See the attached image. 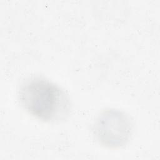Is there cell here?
Masks as SVG:
<instances>
[{"label":"cell","instance_id":"obj_1","mask_svg":"<svg viewBox=\"0 0 160 160\" xmlns=\"http://www.w3.org/2000/svg\"><path fill=\"white\" fill-rule=\"evenodd\" d=\"M18 98L27 112L44 121L62 120L70 111L69 99L64 90L43 77L32 76L24 80Z\"/></svg>","mask_w":160,"mask_h":160},{"label":"cell","instance_id":"obj_2","mask_svg":"<svg viewBox=\"0 0 160 160\" xmlns=\"http://www.w3.org/2000/svg\"><path fill=\"white\" fill-rule=\"evenodd\" d=\"M132 124L124 112L111 109L99 115L94 125V134L102 145L112 148H119L128 141Z\"/></svg>","mask_w":160,"mask_h":160}]
</instances>
